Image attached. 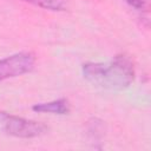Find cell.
Segmentation results:
<instances>
[{
    "label": "cell",
    "instance_id": "cell-6",
    "mask_svg": "<svg viewBox=\"0 0 151 151\" xmlns=\"http://www.w3.org/2000/svg\"><path fill=\"white\" fill-rule=\"evenodd\" d=\"M127 5H130L131 7L138 9V11H142L145 8L146 6V0H124Z\"/></svg>",
    "mask_w": 151,
    "mask_h": 151
},
{
    "label": "cell",
    "instance_id": "cell-2",
    "mask_svg": "<svg viewBox=\"0 0 151 151\" xmlns=\"http://www.w3.org/2000/svg\"><path fill=\"white\" fill-rule=\"evenodd\" d=\"M0 129L6 134L17 138H37L48 131V126L41 122L25 119L7 112H0Z\"/></svg>",
    "mask_w": 151,
    "mask_h": 151
},
{
    "label": "cell",
    "instance_id": "cell-5",
    "mask_svg": "<svg viewBox=\"0 0 151 151\" xmlns=\"http://www.w3.org/2000/svg\"><path fill=\"white\" fill-rule=\"evenodd\" d=\"M22 1L54 12L65 11L67 8V0H22Z\"/></svg>",
    "mask_w": 151,
    "mask_h": 151
},
{
    "label": "cell",
    "instance_id": "cell-1",
    "mask_svg": "<svg viewBox=\"0 0 151 151\" xmlns=\"http://www.w3.org/2000/svg\"><path fill=\"white\" fill-rule=\"evenodd\" d=\"M81 71L84 78L92 85L112 91L127 88L134 79L133 64L123 54L107 63H86Z\"/></svg>",
    "mask_w": 151,
    "mask_h": 151
},
{
    "label": "cell",
    "instance_id": "cell-4",
    "mask_svg": "<svg viewBox=\"0 0 151 151\" xmlns=\"http://www.w3.org/2000/svg\"><path fill=\"white\" fill-rule=\"evenodd\" d=\"M32 110L39 113H52L61 116L70 112V104L66 98H60L47 103H38L32 106Z\"/></svg>",
    "mask_w": 151,
    "mask_h": 151
},
{
    "label": "cell",
    "instance_id": "cell-3",
    "mask_svg": "<svg viewBox=\"0 0 151 151\" xmlns=\"http://www.w3.org/2000/svg\"><path fill=\"white\" fill-rule=\"evenodd\" d=\"M35 66V55L31 52H19L0 59V83L29 73Z\"/></svg>",
    "mask_w": 151,
    "mask_h": 151
}]
</instances>
